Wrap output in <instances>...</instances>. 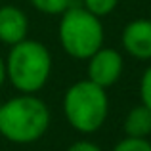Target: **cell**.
I'll return each instance as SVG.
<instances>
[{
	"label": "cell",
	"instance_id": "obj_1",
	"mask_svg": "<svg viewBox=\"0 0 151 151\" xmlns=\"http://www.w3.org/2000/svg\"><path fill=\"white\" fill-rule=\"evenodd\" d=\"M52 113L37 94H17L0 103V136L17 145L35 144L50 128Z\"/></svg>",
	"mask_w": 151,
	"mask_h": 151
},
{
	"label": "cell",
	"instance_id": "obj_2",
	"mask_svg": "<svg viewBox=\"0 0 151 151\" xmlns=\"http://www.w3.org/2000/svg\"><path fill=\"white\" fill-rule=\"evenodd\" d=\"M6 78L19 94H38L52 75V54L42 42L25 38L10 46L6 55Z\"/></svg>",
	"mask_w": 151,
	"mask_h": 151
},
{
	"label": "cell",
	"instance_id": "obj_3",
	"mask_svg": "<svg viewBox=\"0 0 151 151\" xmlns=\"http://www.w3.org/2000/svg\"><path fill=\"white\" fill-rule=\"evenodd\" d=\"M63 115L77 132H98L109 115L107 90L88 78L71 84L63 96Z\"/></svg>",
	"mask_w": 151,
	"mask_h": 151
},
{
	"label": "cell",
	"instance_id": "obj_4",
	"mask_svg": "<svg viewBox=\"0 0 151 151\" xmlns=\"http://www.w3.org/2000/svg\"><path fill=\"white\" fill-rule=\"evenodd\" d=\"M58 37L61 48L75 59H88L96 50L103 46V25L101 19L84 10L82 6H71L59 15Z\"/></svg>",
	"mask_w": 151,
	"mask_h": 151
},
{
	"label": "cell",
	"instance_id": "obj_5",
	"mask_svg": "<svg viewBox=\"0 0 151 151\" xmlns=\"http://www.w3.org/2000/svg\"><path fill=\"white\" fill-rule=\"evenodd\" d=\"M86 61H88V67H86L88 81H92L94 84L105 90L121 78L122 69H124V59H122L121 52L115 48H107V46L96 50Z\"/></svg>",
	"mask_w": 151,
	"mask_h": 151
},
{
	"label": "cell",
	"instance_id": "obj_6",
	"mask_svg": "<svg viewBox=\"0 0 151 151\" xmlns=\"http://www.w3.org/2000/svg\"><path fill=\"white\" fill-rule=\"evenodd\" d=\"M121 44L124 52L134 59H151V19H132L124 25L121 35Z\"/></svg>",
	"mask_w": 151,
	"mask_h": 151
},
{
	"label": "cell",
	"instance_id": "obj_7",
	"mask_svg": "<svg viewBox=\"0 0 151 151\" xmlns=\"http://www.w3.org/2000/svg\"><path fill=\"white\" fill-rule=\"evenodd\" d=\"M29 35V17L21 8L14 4L0 6V42L14 46L25 40Z\"/></svg>",
	"mask_w": 151,
	"mask_h": 151
},
{
	"label": "cell",
	"instance_id": "obj_8",
	"mask_svg": "<svg viewBox=\"0 0 151 151\" xmlns=\"http://www.w3.org/2000/svg\"><path fill=\"white\" fill-rule=\"evenodd\" d=\"M124 134L130 138H149L151 134V109L136 105L124 117Z\"/></svg>",
	"mask_w": 151,
	"mask_h": 151
},
{
	"label": "cell",
	"instance_id": "obj_9",
	"mask_svg": "<svg viewBox=\"0 0 151 151\" xmlns=\"http://www.w3.org/2000/svg\"><path fill=\"white\" fill-rule=\"evenodd\" d=\"M31 6L44 15H61L73 6V0H29Z\"/></svg>",
	"mask_w": 151,
	"mask_h": 151
},
{
	"label": "cell",
	"instance_id": "obj_10",
	"mask_svg": "<svg viewBox=\"0 0 151 151\" xmlns=\"http://www.w3.org/2000/svg\"><path fill=\"white\" fill-rule=\"evenodd\" d=\"M117 6H119V0H82V8L100 19L113 14Z\"/></svg>",
	"mask_w": 151,
	"mask_h": 151
},
{
	"label": "cell",
	"instance_id": "obj_11",
	"mask_svg": "<svg viewBox=\"0 0 151 151\" xmlns=\"http://www.w3.org/2000/svg\"><path fill=\"white\" fill-rule=\"evenodd\" d=\"M111 151H151V142L147 138H130L124 136L121 142L115 144Z\"/></svg>",
	"mask_w": 151,
	"mask_h": 151
},
{
	"label": "cell",
	"instance_id": "obj_12",
	"mask_svg": "<svg viewBox=\"0 0 151 151\" xmlns=\"http://www.w3.org/2000/svg\"><path fill=\"white\" fill-rule=\"evenodd\" d=\"M140 100L142 105L151 109V65L144 71V75L140 78Z\"/></svg>",
	"mask_w": 151,
	"mask_h": 151
},
{
	"label": "cell",
	"instance_id": "obj_13",
	"mask_svg": "<svg viewBox=\"0 0 151 151\" xmlns=\"http://www.w3.org/2000/svg\"><path fill=\"white\" fill-rule=\"evenodd\" d=\"M65 151H101V147L90 140H78L75 144H71Z\"/></svg>",
	"mask_w": 151,
	"mask_h": 151
},
{
	"label": "cell",
	"instance_id": "obj_14",
	"mask_svg": "<svg viewBox=\"0 0 151 151\" xmlns=\"http://www.w3.org/2000/svg\"><path fill=\"white\" fill-rule=\"evenodd\" d=\"M6 61L2 59V55H0V88H2V84L6 82Z\"/></svg>",
	"mask_w": 151,
	"mask_h": 151
}]
</instances>
